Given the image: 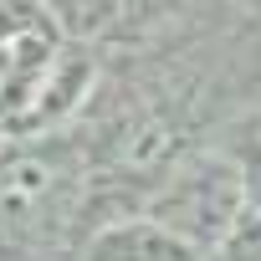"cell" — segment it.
I'll list each match as a JSON object with an SVG mask.
<instances>
[{
    "label": "cell",
    "instance_id": "4",
    "mask_svg": "<svg viewBox=\"0 0 261 261\" xmlns=\"http://www.w3.org/2000/svg\"><path fill=\"white\" fill-rule=\"evenodd\" d=\"M195 261H261V215L241 205L236 220H230L210 246L195 251Z\"/></svg>",
    "mask_w": 261,
    "mask_h": 261
},
{
    "label": "cell",
    "instance_id": "3",
    "mask_svg": "<svg viewBox=\"0 0 261 261\" xmlns=\"http://www.w3.org/2000/svg\"><path fill=\"white\" fill-rule=\"evenodd\" d=\"M220 149L230 154L236 164V179H241V205L261 215V113L236 123L230 139H220Z\"/></svg>",
    "mask_w": 261,
    "mask_h": 261
},
{
    "label": "cell",
    "instance_id": "1",
    "mask_svg": "<svg viewBox=\"0 0 261 261\" xmlns=\"http://www.w3.org/2000/svg\"><path fill=\"white\" fill-rule=\"evenodd\" d=\"M236 210H241V179L220 144L179 159L169 169V179L144 200V215H154L164 230H174L190 251L210 246L236 220Z\"/></svg>",
    "mask_w": 261,
    "mask_h": 261
},
{
    "label": "cell",
    "instance_id": "2",
    "mask_svg": "<svg viewBox=\"0 0 261 261\" xmlns=\"http://www.w3.org/2000/svg\"><path fill=\"white\" fill-rule=\"evenodd\" d=\"M82 261H195V251L164 230L154 215H113V220H97L82 241Z\"/></svg>",
    "mask_w": 261,
    "mask_h": 261
}]
</instances>
